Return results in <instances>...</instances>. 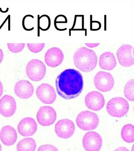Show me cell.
<instances>
[{"label": "cell", "instance_id": "6da1fadb", "mask_svg": "<svg viewBox=\"0 0 134 151\" xmlns=\"http://www.w3.org/2000/svg\"><path fill=\"white\" fill-rule=\"evenodd\" d=\"M56 85V90L60 96L67 100L75 99L83 91V76L76 70L66 69L57 76Z\"/></svg>", "mask_w": 134, "mask_h": 151}, {"label": "cell", "instance_id": "7a4b0ae2", "mask_svg": "<svg viewBox=\"0 0 134 151\" xmlns=\"http://www.w3.org/2000/svg\"><path fill=\"white\" fill-rule=\"evenodd\" d=\"M73 60L76 68L85 73L93 70L97 62L96 53L92 50L85 47H81L76 51Z\"/></svg>", "mask_w": 134, "mask_h": 151}, {"label": "cell", "instance_id": "3957f363", "mask_svg": "<svg viewBox=\"0 0 134 151\" xmlns=\"http://www.w3.org/2000/svg\"><path fill=\"white\" fill-rule=\"evenodd\" d=\"M129 110V104L125 99L115 97L111 99L107 105V110L111 116L120 118L124 116Z\"/></svg>", "mask_w": 134, "mask_h": 151}, {"label": "cell", "instance_id": "277c9868", "mask_svg": "<svg viewBox=\"0 0 134 151\" xmlns=\"http://www.w3.org/2000/svg\"><path fill=\"white\" fill-rule=\"evenodd\" d=\"M76 123L81 129L91 130L97 127L99 123L98 116L95 113L85 111L81 112L76 118Z\"/></svg>", "mask_w": 134, "mask_h": 151}, {"label": "cell", "instance_id": "5b68a950", "mask_svg": "<svg viewBox=\"0 0 134 151\" xmlns=\"http://www.w3.org/2000/svg\"><path fill=\"white\" fill-rule=\"evenodd\" d=\"M26 72L27 76L30 80L33 81H40L45 76L46 67L42 61L37 59H34L28 63Z\"/></svg>", "mask_w": 134, "mask_h": 151}, {"label": "cell", "instance_id": "8992f818", "mask_svg": "<svg viewBox=\"0 0 134 151\" xmlns=\"http://www.w3.org/2000/svg\"><path fill=\"white\" fill-rule=\"evenodd\" d=\"M113 77L110 73L99 72L94 78V84L98 90L103 92L109 91L114 86Z\"/></svg>", "mask_w": 134, "mask_h": 151}, {"label": "cell", "instance_id": "52a82bcc", "mask_svg": "<svg viewBox=\"0 0 134 151\" xmlns=\"http://www.w3.org/2000/svg\"><path fill=\"white\" fill-rule=\"evenodd\" d=\"M57 117L54 109L50 106L41 107L37 112V119L39 123L43 126H50L56 121Z\"/></svg>", "mask_w": 134, "mask_h": 151}, {"label": "cell", "instance_id": "ba28073f", "mask_svg": "<svg viewBox=\"0 0 134 151\" xmlns=\"http://www.w3.org/2000/svg\"><path fill=\"white\" fill-rule=\"evenodd\" d=\"M36 94L38 99L45 104L53 103L56 100L55 89L49 84L43 83L40 85L36 90Z\"/></svg>", "mask_w": 134, "mask_h": 151}, {"label": "cell", "instance_id": "9c48e42d", "mask_svg": "<svg viewBox=\"0 0 134 151\" xmlns=\"http://www.w3.org/2000/svg\"><path fill=\"white\" fill-rule=\"evenodd\" d=\"M82 142L86 151H99L102 146V140L98 133L91 132L86 133Z\"/></svg>", "mask_w": 134, "mask_h": 151}, {"label": "cell", "instance_id": "30bf717a", "mask_svg": "<svg viewBox=\"0 0 134 151\" xmlns=\"http://www.w3.org/2000/svg\"><path fill=\"white\" fill-rule=\"evenodd\" d=\"M75 130V124L69 119L60 120L55 125V131L56 134L62 139H67L72 136Z\"/></svg>", "mask_w": 134, "mask_h": 151}, {"label": "cell", "instance_id": "8fae6325", "mask_svg": "<svg viewBox=\"0 0 134 151\" xmlns=\"http://www.w3.org/2000/svg\"><path fill=\"white\" fill-rule=\"evenodd\" d=\"M132 46L123 45L118 50L116 55L121 65L128 67L134 64V60L132 54Z\"/></svg>", "mask_w": 134, "mask_h": 151}, {"label": "cell", "instance_id": "7c38bea8", "mask_svg": "<svg viewBox=\"0 0 134 151\" xmlns=\"http://www.w3.org/2000/svg\"><path fill=\"white\" fill-rule=\"evenodd\" d=\"M85 103L86 106L89 109L98 111L104 106V96L99 92L95 91L91 92L86 96Z\"/></svg>", "mask_w": 134, "mask_h": 151}, {"label": "cell", "instance_id": "4fadbf2b", "mask_svg": "<svg viewBox=\"0 0 134 151\" xmlns=\"http://www.w3.org/2000/svg\"><path fill=\"white\" fill-rule=\"evenodd\" d=\"M17 109L16 100L13 97L5 95L0 99V113L5 117H10L14 114Z\"/></svg>", "mask_w": 134, "mask_h": 151}, {"label": "cell", "instance_id": "5bb4252c", "mask_svg": "<svg viewBox=\"0 0 134 151\" xmlns=\"http://www.w3.org/2000/svg\"><path fill=\"white\" fill-rule=\"evenodd\" d=\"M64 59L63 52L57 47H52L48 50L45 54L44 60L47 65L56 67L62 64Z\"/></svg>", "mask_w": 134, "mask_h": 151}, {"label": "cell", "instance_id": "9a60e30c", "mask_svg": "<svg viewBox=\"0 0 134 151\" xmlns=\"http://www.w3.org/2000/svg\"><path fill=\"white\" fill-rule=\"evenodd\" d=\"M37 128V124L34 119L27 117L22 119L18 125V131L23 137L31 136L36 133Z\"/></svg>", "mask_w": 134, "mask_h": 151}, {"label": "cell", "instance_id": "2e32d148", "mask_svg": "<svg viewBox=\"0 0 134 151\" xmlns=\"http://www.w3.org/2000/svg\"><path fill=\"white\" fill-rule=\"evenodd\" d=\"M14 91L19 97L27 99L31 97L33 94L34 88L32 84L28 80H21L15 84Z\"/></svg>", "mask_w": 134, "mask_h": 151}, {"label": "cell", "instance_id": "e0dca14e", "mask_svg": "<svg viewBox=\"0 0 134 151\" xmlns=\"http://www.w3.org/2000/svg\"><path fill=\"white\" fill-rule=\"evenodd\" d=\"M17 135L15 129L10 126L3 127L0 132V139L4 145L10 146L17 141Z\"/></svg>", "mask_w": 134, "mask_h": 151}, {"label": "cell", "instance_id": "ac0fdd59", "mask_svg": "<svg viewBox=\"0 0 134 151\" xmlns=\"http://www.w3.org/2000/svg\"><path fill=\"white\" fill-rule=\"evenodd\" d=\"M116 64L115 55L110 52H106L100 56L99 65L102 69L111 70L115 68Z\"/></svg>", "mask_w": 134, "mask_h": 151}, {"label": "cell", "instance_id": "d6986e66", "mask_svg": "<svg viewBox=\"0 0 134 151\" xmlns=\"http://www.w3.org/2000/svg\"><path fill=\"white\" fill-rule=\"evenodd\" d=\"M36 143L34 139L32 138H27L22 139L17 144V151H35Z\"/></svg>", "mask_w": 134, "mask_h": 151}, {"label": "cell", "instance_id": "ffe728a7", "mask_svg": "<svg viewBox=\"0 0 134 151\" xmlns=\"http://www.w3.org/2000/svg\"><path fill=\"white\" fill-rule=\"evenodd\" d=\"M121 137L124 141L128 143L134 141V126L130 124L125 125L121 131Z\"/></svg>", "mask_w": 134, "mask_h": 151}, {"label": "cell", "instance_id": "44dd1931", "mask_svg": "<svg viewBox=\"0 0 134 151\" xmlns=\"http://www.w3.org/2000/svg\"><path fill=\"white\" fill-rule=\"evenodd\" d=\"M124 95L130 101H134V80L128 81L124 89Z\"/></svg>", "mask_w": 134, "mask_h": 151}, {"label": "cell", "instance_id": "7402d4cb", "mask_svg": "<svg viewBox=\"0 0 134 151\" xmlns=\"http://www.w3.org/2000/svg\"><path fill=\"white\" fill-rule=\"evenodd\" d=\"M7 45L10 51L14 53L22 51L25 47V43H8Z\"/></svg>", "mask_w": 134, "mask_h": 151}, {"label": "cell", "instance_id": "603a6c76", "mask_svg": "<svg viewBox=\"0 0 134 151\" xmlns=\"http://www.w3.org/2000/svg\"><path fill=\"white\" fill-rule=\"evenodd\" d=\"M27 45L29 50L34 53H37L41 52L45 46L44 43H27Z\"/></svg>", "mask_w": 134, "mask_h": 151}, {"label": "cell", "instance_id": "cb8c5ba5", "mask_svg": "<svg viewBox=\"0 0 134 151\" xmlns=\"http://www.w3.org/2000/svg\"><path fill=\"white\" fill-rule=\"evenodd\" d=\"M37 151H59L57 147L50 145H42L39 147Z\"/></svg>", "mask_w": 134, "mask_h": 151}, {"label": "cell", "instance_id": "d4e9b609", "mask_svg": "<svg viewBox=\"0 0 134 151\" xmlns=\"http://www.w3.org/2000/svg\"><path fill=\"white\" fill-rule=\"evenodd\" d=\"M85 44L90 48H95L98 46L100 45V43H85Z\"/></svg>", "mask_w": 134, "mask_h": 151}, {"label": "cell", "instance_id": "484cf974", "mask_svg": "<svg viewBox=\"0 0 134 151\" xmlns=\"http://www.w3.org/2000/svg\"><path fill=\"white\" fill-rule=\"evenodd\" d=\"M114 151H129V150L125 147H120L116 149Z\"/></svg>", "mask_w": 134, "mask_h": 151}, {"label": "cell", "instance_id": "4316f807", "mask_svg": "<svg viewBox=\"0 0 134 151\" xmlns=\"http://www.w3.org/2000/svg\"><path fill=\"white\" fill-rule=\"evenodd\" d=\"M3 57H4V54L3 52L1 49L0 48V63L2 62L3 61Z\"/></svg>", "mask_w": 134, "mask_h": 151}, {"label": "cell", "instance_id": "83f0119b", "mask_svg": "<svg viewBox=\"0 0 134 151\" xmlns=\"http://www.w3.org/2000/svg\"><path fill=\"white\" fill-rule=\"evenodd\" d=\"M3 84L2 82L0 81V97L3 94Z\"/></svg>", "mask_w": 134, "mask_h": 151}, {"label": "cell", "instance_id": "f1b7e54d", "mask_svg": "<svg viewBox=\"0 0 134 151\" xmlns=\"http://www.w3.org/2000/svg\"><path fill=\"white\" fill-rule=\"evenodd\" d=\"M0 151H2V146L0 144Z\"/></svg>", "mask_w": 134, "mask_h": 151}, {"label": "cell", "instance_id": "f546056e", "mask_svg": "<svg viewBox=\"0 0 134 151\" xmlns=\"http://www.w3.org/2000/svg\"><path fill=\"white\" fill-rule=\"evenodd\" d=\"M133 147L132 151H133Z\"/></svg>", "mask_w": 134, "mask_h": 151}]
</instances>
